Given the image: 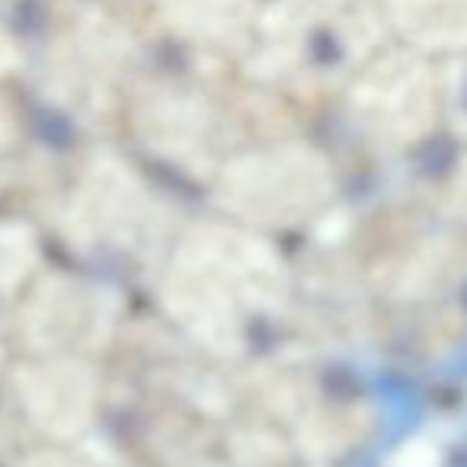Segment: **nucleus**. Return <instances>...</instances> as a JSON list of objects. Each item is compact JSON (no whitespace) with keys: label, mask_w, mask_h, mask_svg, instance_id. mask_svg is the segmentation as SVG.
Segmentation results:
<instances>
[{"label":"nucleus","mask_w":467,"mask_h":467,"mask_svg":"<svg viewBox=\"0 0 467 467\" xmlns=\"http://www.w3.org/2000/svg\"><path fill=\"white\" fill-rule=\"evenodd\" d=\"M282 292L279 254L260 237L218 224L189 234L163 282L167 311L218 352L237 349L244 307L275 305Z\"/></svg>","instance_id":"obj_1"},{"label":"nucleus","mask_w":467,"mask_h":467,"mask_svg":"<svg viewBox=\"0 0 467 467\" xmlns=\"http://www.w3.org/2000/svg\"><path fill=\"white\" fill-rule=\"evenodd\" d=\"M349 109L381 141H422L445 116L441 58L400 39L388 42L352 74Z\"/></svg>","instance_id":"obj_2"},{"label":"nucleus","mask_w":467,"mask_h":467,"mask_svg":"<svg viewBox=\"0 0 467 467\" xmlns=\"http://www.w3.org/2000/svg\"><path fill=\"white\" fill-rule=\"evenodd\" d=\"M324 157L305 144H275L234 157L218 180V202L256 224H298L330 202Z\"/></svg>","instance_id":"obj_3"},{"label":"nucleus","mask_w":467,"mask_h":467,"mask_svg":"<svg viewBox=\"0 0 467 467\" xmlns=\"http://www.w3.org/2000/svg\"><path fill=\"white\" fill-rule=\"evenodd\" d=\"M109 320L112 314L103 305V295L65 275L42 279L23 307V330L29 343L46 352L97 343Z\"/></svg>","instance_id":"obj_4"},{"label":"nucleus","mask_w":467,"mask_h":467,"mask_svg":"<svg viewBox=\"0 0 467 467\" xmlns=\"http://www.w3.org/2000/svg\"><path fill=\"white\" fill-rule=\"evenodd\" d=\"M20 397L29 420L55 439H74L97 413V375L74 356L48 358L23 371Z\"/></svg>","instance_id":"obj_5"},{"label":"nucleus","mask_w":467,"mask_h":467,"mask_svg":"<svg viewBox=\"0 0 467 467\" xmlns=\"http://www.w3.org/2000/svg\"><path fill=\"white\" fill-rule=\"evenodd\" d=\"M266 0H150L176 36L218 52H244L256 46Z\"/></svg>","instance_id":"obj_6"},{"label":"nucleus","mask_w":467,"mask_h":467,"mask_svg":"<svg viewBox=\"0 0 467 467\" xmlns=\"http://www.w3.org/2000/svg\"><path fill=\"white\" fill-rule=\"evenodd\" d=\"M394 39L435 58L467 55V0H381Z\"/></svg>","instance_id":"obj_7"},{"label":"nucleus","mask_w":467,"mask_h":467,"mask_svg":"<svg viewBox=\"0 0 467 467\" xmlns=\"http://www.w3.org/2000/svg\"><path fill=\"white\" fill-rule=\"evenodd\" d=\"M141 182L119 161H97L78 199V214L103 237H125L141 218Z\"/></svg>","instance_id":"obj_8"},{"label":"nucleus","mask_w":467,"mask_h":467,"mask_svg":"<svg viewBox=\"0 0 467 467\" xmlns=\"http://www.w3.org/2000/svg\"><path fill=\"white\" fill-rule=\"evenodd\" d=\"M36 263L33 234L20 224H0V292H10L26 279Z\"/></svg>","instance_id":"obj_9"},{"label":"nucleus","mask_w":467,"mask_h":467,"mask_svg":"<svg viewBox=\"0 0 467 467\" xmlns=\"http://www.w3.org/2000/svg\"><path fill=\"white\" fill-rule=\"evenodd\" d=\"M458 61L467 71V55ZM441 71H445V116L448 112H454L458 122H461V129H464V135H467V78H454V74H448L445 65H441Z\"/></svg>","instance_id":"obj_10"},{"label":"nucleus","mask_w":467,"mask_h":467,"mask_svg":"<svg viewBox=\"0 0 467 467\" xmlns=\"http://www.w3.org/2000/svg\"><path fill=\"white\" fill-rule=\"evenodd\" d=\"M23 467H90L80 458H74L71 451H61V448H42V451L29 454L23 461Z\"/></svg>","instance_id":"obj_11"},{"label":"nucleus","mask_w":467,"mask_h":467,"mask_svg":"<svg viewBox=\"0 0 467 467\" xmlns=\"http://www.w3.org/2000/svg\"><path fill=\"white\" fill-rule=\"evenodd\" d=\"M23 55H20V46H16V39L10 36V29L0 26V78H7V74H14L16 67H20Z\"/></svg>","instance_id":"obj_12"},{"label":"nucleus","mask_w":467,"mask_h":467,"mask_svg":"<svg viewBox=\"0 0 467 467\" xmlns=\"http://www.w3.org/2000/svg\"><path fill=\"white\" fill-rule=\"evenodd\" d=\"M454 195H458V205H461V214L467 218V173L458 180V186H454Z\"/></svg>","instance_id":"obj_13"}]
</instances>
